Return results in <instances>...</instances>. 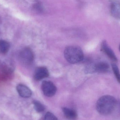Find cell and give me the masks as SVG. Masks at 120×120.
Segmentation results:
<instances>
[{
    "instance_id": "6da1fadb",
    "label": "cell",
    "mask_w": 120,
    "mask_h": 120,
    "mask_svg": "<svg viewBox=\"0 0 120 120\" xmlns=\"http://www.w3.org/2000/svg\"><path fill=\"white\" fill-rule=\"evenodd\" d=\"M116 99L112 96L105 95L101 97L96 103V108L99 113L108 115L114 110L117 105Z\"/></svg>"
},
{
    "instance_id": "7a4b0ae2",
    "label": "cell",
    "mask_w": 120,
    "mask_h": 120,
    "mask_svg": "<svg viewBox=\"0 0 120 120\" xmlns=\"http://www.w3.org/2000/svg\"><path fill=\"white\" fill-rule=\"evenodd\" d=\"M64 55L66 60L72 64L78 63L84 59L82 50L80 47L76 46L66 47L64 50Z\"/></svg>"
},
{
    "instance_id": "3957f363",
    "label": "cell",
    "mask_w": 120,
    "mask_h": 120,
    "mask_svg": "<svg viewBox=\"0 0 120 120\" xmlns=\"http://www.w3.org/2000/svg\"><path fill=\"white\" fill-rule=\"evenodd\" d=\"M19 58L22 63L26 65H30L34 61V55L30 49L25 48L22 49L20 52Z\"/></svg>"
},
{
    "instance_id": "277c9868",
    "label": "cell",
    "mask_w": 120,
    "mask_h": 120,
    "mask_svg": "<svg viewBox=\"0 0 120 120\" xmlns=\"http://www.w3.org/2000/svg\"><path fill=\"white\" fill-rule=\"evenodd\" d=\"M41 89L44 94L48 97L53 96L57 91L55 85L50 81H43L41 84Z\"/></svg>"
},
{
    "instance_id": "5b68a950",
    "label": "cell",
    "mask_w": 120,
    "mask_h": 120,
    "mask_svg": "<svg viewBox=\"0 0 120 120\" xmlns=\"http://www.w3.org/2000/svg\"><path fill=\"white\" fill-rule=\"evenodd\" d=\"M49 75V71L48 69L46 67L41 66L36 69L34 77L35 80L39 81L48 77Z\"/></svg>"
},
{
    "instance_id": "8992f818",
    "label": "cell",
    "mask_w": 120,
    "mask_h": 120,
    "mask_svg": "<svg viewBox=\"0 0 120 120\" xmlns=\"http://www.w3.org/2000/svg\"><path fill=\"white\" fill-rule=\"evenodd\" d=\"M17 91L20 96L23 98H29L31 96V91L26 85L20 84L16 87Z\"/></svg>"
},
{
    "instance_id": "52a82bcc",
    "label": "cell",
    "mask_w": 120,
    "mask_h": 120,
    "mask_svg": "<svg viewBox=\"0 0 120 120\" xmlns=\"http://www.w3.org/2000/svg\"><path fill=\"white\" fill-rule=\"evenodd\" d=\"M110 67L109 65L106 62L101 61L94 65V72L99 73H107L109 71Z\"/></svg>"
},
{
    "instance_id": "ba28073f",
    "label": "cell",
    "mask_w": 120,
    "mask_h": 120,
    "mask_svg": "<svg viewBox=\"0 0 120 120\" xmlns=\"http://www.w3.org/2000/svg\"><path fill=\"white\" fill-rule=\"evenodd\" d=\"M101 49L108 56V57L113 61H117V57L114 52L110 48L106 41H104L101 45Z\"/></svg>"
},
{
    "instance_id": "9c48e42d",
    "label": "cell",
    "mask_w": 120,
    "mask_h": 120,
    "mask_svg": "<svg viewBox=\"0 0 120 120\" xmlns=\"http://www.w3.org/2000/svg\"><path fill=\"white\" fill-rule=\"evenodd\" d=\"M110 12L113 17L120 19V3L112 2L111 5Z\"/></svg>"
},
{
    "instance_id": "30bf717a",
    "label": "cell",
    "mask_w": 120,
    "mask_h": 120,
    "mask_svg": "<svg viewBox=\"0 0 120 120\" xmlns=\"http://www.w3.org/2000/svg\"><path fill=\"white\" fill-rule=\"evenodd\" d=\"M63 112L65 117L68 120H75L77 117V114L75 111L67 108H63Z\"/></svg>"
},
{
    "instance_id": "8fae6325",
    "label": "cell",
    "mask_w": 120,
    "mask_h": 120,
    "mask_svg": "<svg viewBox=\"0 0 120 120\" xmlns=\"http://www.w3.org/2000/svg\"><path fill=\"white\" fill-rule=\"evenodd\" d=\"M10 44L8 41L4 40L0 41V52L3 54L8 52L10 48Z\"/></svg>"
},
{
    "instance_id": "7c38bea8",
    "label": "cell",
    "mask_w": 120,
    "mask_h": 120,
    "mask_svg": "<svg viewBox=\"0 0 120 120\" xmlns=\"http://www.w3.org/2000/svg\"><path fill=\"white\" fill-rule=\"evenodd\" d=\"M33 104L34 109L38 112H41L45 110V106L43 104L37 101H33Z\"/></svg>"
},
{
    "instance_id": "4fadbf2b",
    "label": "cell",
    "mask_w": 120,
    "mask_h": 120,
    "mask_svg": "<svg viewBox=\"0 0 120 120\" xmlns=\"http://www.w3.org/2000/svg\"><path fill=\"white\" fill-rule=\"evenodd\" d=\"M112 69L113 71V73L115 76L117 80L120 83V70L117 65L115 64H112L111 65Z\"/></svg>"
},
{
    "instance_id": "5bb4252c",
    "label": "cell",
    "mask_w": 120,
    "mask_h": 120,
    "mask_svg": "<svg viewBox=\"0 0 120 120\" xmlns=\"http://www.w3.org/2000/svg\"><path fill=\"white\" fill-rule=\"evenodd\" d=\"M11 65L10 64H6L5 62H4L1 64L0 68L2 70L4 71L5 72H8L12 70V68H11Z\"/></svg>"
},
{
    "instance_id": "9a60e30c",
    "label": "cell",
    "mask_w": 120,
    "mask_h": 120,
    "mask_svg": "<svg viewBox=\"0 0 120 120\" xmlns=\"http://www.w3.org/2000/svg\"><path fill=\"white\" fill-rule=\"evenodd\" d=\"M44 120H58V119L52 113L48 112L45 115Z\"/></svg>"
},
{
    "instance_id": "2e32d148",
    "label": "cell",
    "mask_w": 120,
    "mask_h": 120,
    "mask_svg": "<svg viewBox=\"0 0 120 120\" xmlns=\"http://www.w3.org/2000/svg\"><path fill=\"white\" fill-rule=\"evenodd\" d=\"M119 50H120V46H119Z\"/></svg>"
}]
</instances>
